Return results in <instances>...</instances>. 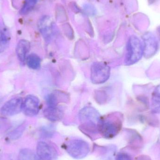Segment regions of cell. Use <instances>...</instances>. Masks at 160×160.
Here are the masks:
<instances>
[{
    "label": "cell",
    "instance_id": "obj_5",
    "mask_svg": "<svg viewBox=\"0 0 160 160\" xmlns=\"http://www.w3.org/2000/svg\"><path fill=\"white\" fill-rule=\"evenodd\" d=\"M110 67L102 62H96L91 67V80L96 84H102L106 82L110 77Z\"/></svg>",
    "mask_w": 160,
    "mask_h": 160
},
{
    "label": "cell",
    "instance_id": "obj_2",
    "mask_svg": "<svg viewBox=\"0 0 160 160\" xmlns=\"http://www.w3.org/2000/svg\"><path fill=\"white\" fill-rule=\"evenodd\" d=\"M122 122L119 118L114 114L101 118L98 124L99 134L106 139L114 138L120 132Z\"/></svg>",
    "mask_w": 160,
    "mask_h": 160
},
{
    "label": "cell",
    "instance_id": "obj_15",
    "mask_svg": "<svg viewBox=\"0 0 160 160\" xmlns=\"http://www.w3.org/2000/svg\"><path fill=\"white\" fill-rule=\"evenodd\" d=\"M9 38L7 32L0 29V53L4 51L8 47Z\"/></svg>",
    "mask_w": 160,
    "mask_h": 160
},
{
    "label": "cell",
    "instance_id": "obj_10",
    "mask_svg": "<svg viewBox=\"0 0 160 160\" xmlns=\"http://www.w3.org/2000/svg\"><path fill=\"white\" fill-rule=\"evenodd\" d=\"M30 49V44L29 41L22 39L18 42L16 48V52L21 62H24L26 61Z\"/></svg>",
    "mask_w": 160,
    "mask_h": 160
},
{
    "label": "cell",
    "instance_id": "obj_9",
    "mask_svg": "<svg viewBox=\"0 0 160 160\" xmlns=\"http://www.w3.org/2000/svg\"><path fill=\"white\" fill-rule=\"evenodd\" d=\"M143 47V55L147 58L154 56L158 49V43L156 38L149 36V38H144Z\"/></svg>",
    "mask_w": 160,
    "mask_h": 160
},
{
    "label": "cell",
    "instance_id": "obj_7",
    "mask_svg": "<svg viewBox=\"0 0 160 160\" xmlns=\"http://www.w3.org/2000/svg\"><path fill=\"white\" fill-rule=\"evenodd\" d=\"M23 102L21 98L12 99L7 102L1 109L2 114L6 116H11L20 112L22 109Z\"/></svg>",
    "mask_w": 160,
    "mask_h": 160
},
{
    "label": "cell",
    "instance_id": "obj_12",
    "mask_svg": "<svg viewBox=\"0 0 160 160\" xmlns=\"http://www.w3.org/2000/svg\"><path fill=\"white\" fill-rule=\"evenodd\" d=\"M152 109L154 112L160 113V85L156 87L152 94Z\"/></svg>",
    "mask_w": 160,
    "mask_h": 160
},
{
    "label": "cell",
    "instance_id": "obj_13",
    "mask_svg": "<svg viewBox=\"0 0 160 160\" xmlns=\"http://www.w3.org/2000/svg\"><path fill=\"white\" fill-rule=\"evenodd\" d=\"M19 160H41L37 154L28 148H23L20 151Z\"/></svg>",
    "mask_w": 160,
    "mask_h": 160
},
{
    "label": "cell",
    "instance_id": "obj_3",
    "mask_svg": "<svg viewBox=\"0 0 160 160\" xmlns=\"http://www.w3.org/2000/svg\"><path fill=\"white\" fill-rule=\"evenodd\" d=\"M63 147L67 153L76 159L84 158L90 151L89 144L82 139L68 140L64 143Z\"/></svg>",
    "mask_w": 160,
    "mask_h": 160
},
{
    "label": "cell",
    "instance_id": "obj_16",
    "mask_svg": "<svg viewBox=\"0 0 160 160\" xmlns=\"http://www.w3.org/2000/svg\"><path fill=\"white\" fill-rule=\"evenodd\" d=\"M38 0H25L24 4L20 10L21 15H26L32 10Z\"/></svg>",
    "mask_w": 160,
    "mask_h": 160
},
{
    "label": "cell",
    "instance_id": "obj_11",
    "mask_svg": "<svg viewBox=\"0 0 160 160\" xmlns=\"http://www.w3.org/2000/svg\"><path fill=\"white\" fill-rule=\"evenodd\" d=\"M46 118L51 121H57L63 116L62 110L57 107H48L44 112Z\"/></svg>",
    "mask_w": 160,
    "mask_h": 160
},
{
    "label": "cell",
    "instance_id": "obj_4",
    "mask_svg": "<svg viewBox=\"0 0 160 160\" xmlns=\"http://www.w3.org/2000/svg\"><path fill=\"white\" fill-rule=\"evenodd\" d=\"M143 55V47L142 42L136 37H131L127 44L125 64L127 65L134 64L140 61Z\"/></svg>",
    "mask_w": 160,
    "mask_h": 160
},
{
    "label": "cell",
    "instance_id": "obj_6",
    "mask_svg": "<svg viewBox=\"0 0 160 160\" xmlns=\"http://www.w3.org/2000/svg\"><path fill=\"white\" fill-rule=\"evenodd\" d=\"M37 154L41 160H58V151L55 147L45 141L38 143Z\"/></svg>",
    "mask_w": 160,
    "mask_h": 160
},
{
    "label": "cell",
    "instance_id": "obj_17",
    "mask_svg": "<svg viewBox=\"0 0 160 160\" xmlns=\"http://www.w3.org/2000/svg\"><path fill=\"white\" fill-rule=\"evenodd\" d=\"M47 102L48 107H57V98L53 94H50L48 96Z\"/></svg>",
    "mask_w": 160,
    "mask_h": 160
},
{
    "label": "cell",
    "instance_id": "obj_1",
    "mask_svg": "<svg viewBox=\"0 0 160 160\" xmlns=\"http://www.w3.org/2000/svg\"><path fill=\"white\" fill-rule=\"evenodd\" d=\"M98 112L91 107H86L80 112L79 118L82 123L81 129L85 134L93 135L98 132V124L100 119Z\"/></svg>",
    "mask_w": 160,
    "mask_h": 160
},
{
    "label": "cell",
    "instance_id": "obj_19",
    "mask_svg": "<svg viewBox=\"0 0 160 160\" xmlns=\"http://www.w3.org/2000/svg\"><path fill=\"white\" fill-rule=\"evenodd\" d=\"M115 160H132L131 156L124 152L118 153L115 158Z\"/></svg>",
    "mask_w": 160,
    "mask_h": 160
},
{
    "label": "cell",
    "instance_id": "obj_18",
    "mask_svg": "<svg viewBox=\"0 0 160 160\" xmlns=\"http://www.w3.org/2000/svg\"><path fill=\"white\" fill-rule=\"evenodd\" d=\"M22 127H20L19 128H17V129L12 132V133H10V138L12 140H16L20 137L21 135L22 134L23 132Z\"/></svg>",
    "mask_w": 160,
    "mask_h": 160
},
{
    "label": "cell",
    "instance_id": "obj_14",
    "mask_svg": "<svg viewBox=\"0 0 160 160\" xmlns=\"http://www.w3.org/2000/svg\"><path fill=\"white\" fill-rule=\"evenodd\" d=\"M26 62L30 68L33 69H37L40 68L41 60L38 55L32 53L27 56Z\"/></svg>",
    "mask_w": 160,
    "mask_h": 160
},
{
    "label": "cell",
    "instance_id": "obj_8",
    "mask_svg": "<svg viewBox=\"0 0 160 160\" xmlns=\"http://www.w3.org/2000/svg\"><path fill=\"white\" fill-rule=\"evenodd\" d=\"M39 107L40 102L38 98L33 95H29L23 102L22 110L26 115L33 117L38 113Z\"/></svg>",
    "mask_w": 160,
    "mask_h": 160
}]
</instances>
